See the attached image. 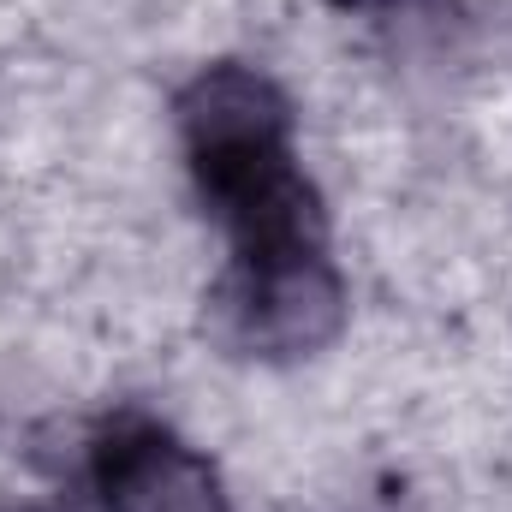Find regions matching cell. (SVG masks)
Returning <instances> with one entry per match:
<instances>
[{"instance_id": "cell-1", "label": "cell", "mask_w": 512, "mask_h": 512, "mask_svg": "<svg viewBox=\"0 0 512 512\" xmlns=\"http://www.w3.org/2000/svg\"><path fill=\"white\" fill-rule=\"evenodd\" d=\"M346 322V286L322 251L239 256L227 286V328L256 358H304Z\"/></svg>"}, {"instance_id": "cell-3", "label": "cell", "mask_w": 512, "mask_h": 512, "mask_svg": "<svg viewBox=\"0 0 512 512\" xmlns=\"http://www.w3.org/2000/svg\"><path fill=\"white\" fill-rule=\"evenodd\" d=\"M340 12H382V6H393V0H334Z\"/></svg>"}, {"instance_id": "cell-2", "label": "cell", "mask_w": 512, "mask_h": 512, "mask_svg": "<svg viewBox=\"0 0 512 512\" xmlns=\"http://www.w3.org/2000/svg\"><path fill=\"white\" fill-rule=\"evenodd\" d=\"M96 495L108 512H227L221 471L149 417H120L96 441Z\"/></svg>"}, {"instance_id": "cell-4", "label": "cell", "mask_w": 512, "mask_h": 512, "mask_svg": "<svg viewBox=\"0 0 512 512\" xmlns=\"http://www.w3.org/2000/svg\"><path fill=\"white\" fill-rule=\"evenodd\" d=\"M0 512H48V507H0Z\"/></svg>"}]
</instances>
